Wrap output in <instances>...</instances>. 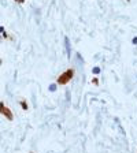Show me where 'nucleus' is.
<instances>
[{
    "mask_svg": "<svg viewBox=\"0 0 137 153\" xmlns=\"http://www.w3.org/2000/svg\"><path fill=\"white\" fill-rule=\"evenodd\" d=\"M73 76H74V70L73 68H68V70H66V71L62 72V74L58 76L56 82H58L59 85H66V83H68V82L73 79Z\"/></svg>",
    "mask_w": 137,
    "mask_h": 153,
    "instance_id": "1",
    "label": "nucleus"
},
{
    "mask_svg": "<svg viewBox=\"0 0 137 153\" xmlns=\"http://www.w3.org/2000/svg\"><path fill=\"white\" fill-rule=\"evenodd\" d=\"M0 113L1 115H4L8 120H14V115H13V112L10 111V108L6 105L4 103H0Z\"/></svg>",
    "mask_w": 137,
    "mask_h": 153,
    "instance_id": "2",
    "label": "nucleus"
},
{
    "mask_svg": "<svg viewBox=\"0 0 137 153\" xmlns=\"http://www.w3.org/2000/svg\"><path fill=\"white\" fill-rule=\"evenodd\" d=\"M21 105H22V108L25 109V111H27V104H26V101H21Z\"/></svg>",
    "mask_w": 137,
    "mask_h": 153,
    "instance_id": "3",
    "label": "nucleus"
},
{
    "mask_svg": "<svg viewBox=\"0 0 137 153\" xmlns=\"http://www.w3.org/2000/svg\"><path fill=\"white\" fill-rule=\"evenodd\" d=\"M100 71V68L99 67H96V68H93V72H95V74H97V72Z\"/></svg>",
    "mask_w": 137,
    "mask_h": 153,
    "instance_id": "4",
    "label": "nucleus"
}]
</instances>
